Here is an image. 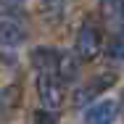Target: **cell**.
<instances>
[{
	"mask_svg": "<svg viewBox=\"0 0 124 124\" xmlns=\"http://www.w3.org/2000/svg\"><path fill=\"white\" fill-rule=\"evenodd\" d=\"M122 108H124V95H122Z\"/></svg>",
	"mask_w": 124,
	"mask_h": 124,
	"instance_id": "4fadbf2b",
	"label": "cell"
},
{
	"mask_svg": "<svg viewBox=\"0 0 124 124\" xmlns=\"http://www.w3.org/2000/svg\"><path fill=\"white\" fill-rule=\"evenodd\" d=\"M108 55L111 58H124V37H114L111 40V45H108Z\"/></svg>",
	"mask_w": 124,
	"mask_h": 124,
	"instance_id": "8fae6325",
	"label": "cell"
},
{
	"mask_svg": "<svg viewBox=\"0 0 124 124\" xmlns=\"http://www.w3.org/2000/svg\"><path fill=\"white\" fill-rule=\"evenodd\" d=\"M55 61H58V50H48V48H40L32 53V63L37 71H53L55 74Z\"/></svg>",
	"mask_w": 124,
	"mask_h": 124,
	"instance_id": "ba28073f",
	"label": "cell"
},
{
	"mask_svg": "<svg viewBox=\"0 0 124 124\" xmlns=\"http://www.w3.org/2000/svg\"><path fill=\"white\" fill-rule=\"evenodd\" d=\"M100 11L108 24H124V0H100Z\"/></svg>",
	"mask_w": 124,
	"mask_h": 124,
	"instance_id": "9c48e42d",
	"label": "cell"
},
{
	"mask_svg": "<svg viewBox=\"0 0 124 124\" xmlns=\"http://www.w3.org/2000/svg\"><path fill=\"white\" fill-rule=\"evenodd\" d=\"M114 82H116V77H114V74H103V77H95L93 82H87L85 87H79V90H77V95H74V103H77V106L87 103L90 98H95L98 93H103L106 87H111Z\"/></svg>",
	"mask_w": 124,
	"mask_h": 124,
	"instance_id": "277c9868",
	"label": "cell"
},
{
	"mask_svg": "<svg viewBox=\"0 0 124 124\" xmlns=\"http://www.w3.org/2000/svg\"><path fill=\"white\" fill-rule=\"evenodd\" d=\"M26 40V26L16 16H3L0 19V45L5 48H16Z\"/></svg>",
	"mask_w": 124,
	"mask_h": 124,
	"instance_id": "3957f363",
	"label": "cell"
},
{
	"mask_svg": "<svg viewBox=\"0 0 124 124\" xmlns=\"http://www.w3.org/2000/svg\"><path fill=\"white\" fill-rule=\"evenodd\" d=\"M116 119V103L114 100H100L93 108H87L85 124H114Z\"/></svg>",
	"mask_w": 124,
	"mask_h": 124,
	"instance_id": "5b68a950",
	"label": "cell"
},
{
	"mask_svg": "<svg viewBox=\"0 0 124 124\" xmlns=\"http://www.w3.org/2000/svg\"><path fill=\"white\" fill-rule=\"evenodd\" d=\"M63 3L66 0H42V13L48 19H58L61 11H63Z\"/></svg>",
	"mask_w": 124,
	"mask_h": 124,
	"instance_id": "30bf717a",
	"label": "cell"
},
{
	"mask_svg": "<svg viewBox=\"0 0 124 124\" xmlns=\"http://www.w3.org/2000/svg\"><path fill=\"white\" fill-rule=\"evenodd\" d=\"M37 95L45 108H58L61 106V79L53 71H40L37 74Z\"/></svg>",
	"mask_w": 124,
	"mask_h": 124,
	"instance_id": "7a4b0ae2",
	"label": "cell"
},
{
	"mask_svg": "<svg viewBox=\"0 0 124 124\" xmlns=\"http://www.w3.org/2000/svg\"><path fill=\"white\" fill-rule=\"evenodd\" d=\"M34 124H58V119L50 114V108H40L34 111Z\"/></svg>",
	"mask_w": 124,
	"mask_h": 124,
	"instance_id": "7c38bea8",
	"label": "cell"
},
{
	"mask_svg": "<svg viewBox=\"0 0 124 124\" xmlns=\"http://www.w3.org/2000/svg\"><path fill=\"white\" fill-rule=\"evenodd\" d=\"M74 48H77V55L85 58V61L95 58L100 53V32H98V26L93 24V21H85V24L79 26Z\"/></svg>",
	"mask_w": 124,
	"mask_h": 124,
	"instance_id": "6da1fadb",
	"label": "cell"
},
{
	"mask_svg": "<svg viewBox=\"0 0 124 124\" xmlns=\"http://www.w3.org/2000/svg\"><path fill=\"white\" fill-rule=\"evenodd\" d=\"M79 74V63H77V55L71 53H58V61H55V77L61 82H74Z\"/></svg>",
	"mask_w": 124,
	"mask_h": 124,
	"instance_id": "8992f818",
	"label": "cell"
},
{
	"mask_svg": "<svg viewBox=\"0 0 124 124\" xmlns=\"http://www.w3.org/2000/svg\"><path fill=\"white\" fill-rule=\"evenodd\" d=\"M16 103H19V87L16 85H8V87L0 90V124L13 114Z\"/></svg>",
	"mask_w": 124,
	"mask_h": 124,
	"instance_id": "52a82bcc",
	"label": "cell"
}]
</instances>
